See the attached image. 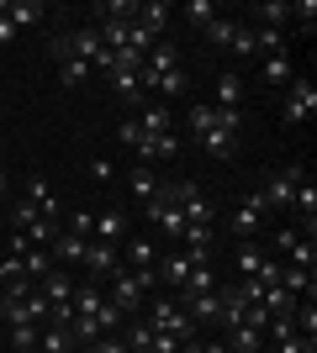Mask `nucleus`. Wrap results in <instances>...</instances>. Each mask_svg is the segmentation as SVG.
Wrapping results in <instances>:
<instances>
[{"label":"nucleus","mask_w":317,"mask_h":353,"mask_svg":"<svg viewBox=\"0 0 317 353\" xmlns=\"http://www.w3.org/2000/svg\"><path fill=\"white\" fill-rule=\"evenodd\" d=\"M291 21L302 32H317V0H296V6H291Z\"/></svg>","instance_id":"34"},{"label":"nucleus","mask_w":317,"mask_h":353,"mask_svg":"<svg viewBox=\"0 0 317 353\" xmlns=\"http://www.w3.org/2000/svg\"><path fill=\"white\" fill-rule=\"evenodd\" d=\"M185 90H191L185 69H169V74H159V85H153V95H185Z\"/></svg>","instance_id":"33"},{"label":"nucleus","mask_w":317,"mask_h":353,"mask_svg":"<svg viewBox=\"0 0 317 353\" xmlns=\"http://www.w3.org/2000/svg\"><path fill=\"white\" fill-rule=\"evenodd\" d=\"M275 353H317V338H302V332H291L286 343H275Z\"/></svg>","instance_id":"42"},{"label":"nucleus","mask_w":317,"mask_h":353,"mask_svg":"<svg viewBox=\"0 0 317 353\" xmlns=\"http://www.w3.org/2000/svg\"><path fill=\"white\" fill-rule=\"evenodd\" d=\"M75 353H85V348H75Z\"/></svg>","instance_id":"47"},{"label":"nucleus","mask_w":317,"mask_h":353,"mask_svg":"<svg viewBox=\"0 0 317 353\" xmlns=\"http://www.w3.org/2000/svg\"><path fill=\"white\" fill-rule=\"evenodd\" d=\"M185 121H191V132H196V137H206L211 127H217V105H211V101H196L191 111H185Z\"/></svg>","instance_id":"22"},{"label":"nucleus","mask_w":317,"mask_h":353,"mask_svg":"<svg viewBox=\"0 0 317 353\" xmlns=\"http://www.w3.org/2000/svg\"><path fill=\"white\" fill-rule=\"evenodd\" d=\"M286 259H291L296 269H312V264H317V243H312V237H302V232H296V243L286 248Z\"/></svg>","instance_id":"30"},{"label":"nucleus","mask_w":317,"mask_h":353,"mask_svg":"<svg viewBox=\"0 0 317 353\" xmlns=\"http://www.w3.org/2000/svg\"><path fill=\"white\" fill-rule=\"evenodd\" d=\"M254 53H286V32H275V27H254Z\"/></svg>","instance_id":"27"},{"label":"nucleus","mask_w":317,"mask_h":353,"mask_svg":"<svg viewBox=\"0 0 317 353\" xmlns=\"http://www.w3.org/2000/svg\"><path fill=\"white\" fill-rule=\"evenodd\" d=\"M291 243H296V227H280V232H275V248L286 253V248H291Z\"/></svg>","instance_id":"44"},{"label":"nucleus","mask_w":317,"mask_h":353,"mask_svg":"<svg viewBox=\"0 0 317 353\" xmlns=\"http://www.w3.org/2000/svg\"><path fill=\"white\" fill-rule=\"evenodd\" d=\"M233 32H238V21H227V16H217V21L206 27V43H211V48H233Z\"/></svg>","instance_id":"32"},{"label":"nucleus","mask_w":317,"mask_h":353,"mask_svg":"<svg viewBox=\"0 0 317 353\" xmlns=\"http://www.w3.org/2000/svg\"><path fill=\"white\" fill-rule=\"evenodd\" d=\"M133 11H137V0H95L101 21H133Z\"/></svg>","instance_id":"26"},{"label":"nucleus","mask_w":317,"mask_h":353,"mask_svg":"<svg viewBox=\"0 0 317 353\" xmlns=\"http://www.w3.org/2000/svg\"><path fill=\"white\" fill-rule=\"evenodd\" d=\"M169 16H175V11H169L164 0H143V6H137V11H133V21H137V27H143V32H148V37H164Z\"/></svg>","instance_id":"10"},{"label":"nucleus","mask_w":317,"mask_h":353,"mask_svg":"<svg viewBox=\"0 0 317 353\" xmlns=\"http://www.w3.org/2000/svg\"><path fill=\"white\" fill-rule=\"evenodd\" d=\"M133 121H137V127H143L148 137H164V132H175V127H169V105H164V101H143Z\"/></svg>","instance_id":"11"},{"label":"nucleus","mask_w":317,"mask_h":353,"mask_svg":"<svg viewBox=\"0 0 317 353\" xmlns=\"http://www.w3.org/2000/svg\"><path fill=\"white\" fill-rule=\"evenodd\" d=\"M106 85L117 90V95H137V69H111V74H106Z\"/></svg>","instance_id":"35"},{"label":"nucleus","mask_w":317,"mask_h":353,"mask_svg":"<svg viewBox=\"0 0 317 353\" xmlns=\"http://www.w3.org/2000/svg\"><path fill=\"white\" fill-rule=\"evenodd\" d=\"M122 232H127V211H122V206H106L101 216H95V232H90V237H101V243H117Z\"/></svg>","instance_id":"17"},{"label":"nucleus","mask_w":317,"mask_h":353,"mask_svg":"<svg viewBox=\"0 0 317 353\" xmlns=\"http://www.w3.org/2000/svg\"><path fill=\"white\" fill-rule=\"evenodd\" d=\"M85 79H90V63H85V59H64L59 63V85L64 90H79Z\"/></svg>","instance_id":"25"},{"label":"nucleus","mask_w":317,"mask_h":353,"mask_svg":"<svg viewBox=\"0 0 317 353\" xmlns=\"http://www.w3.org/2000/svg\"><path fill=\"white\" fill-rule=\"evenodd\" d=\"M127 259H133V269H153L159 264V248L148 237H127Z\"/></svg>","instance_id":"24"},{"label":"nucleus","mask_w":317,"mask_h":353,"mask_svg":"<svg viewBox=\"0 0 317 353\" xmlns=\"http://www.w3.org/2000/svg\"><path fill=\"white\" fill-rule=\"evenodd\" d=\"M127 185H133V195L143 201V206H148V201H153V190H159V174H153L148 163H133V174H127Z\"/></svg>","instance_id":"20"},{"label":"nucleus","mask_w":317,"mask_h":353,"mask_svg":"<svg viewBox=\"0 0 317 353\" xmlns=\"http://www.w3.org/2000/svg\"><path fill=\"white\" fill-rule=\"evenodd\" d=\"M180 353H206V343H196V338H185V343H180Z\"/></svg>","instance_id":"45"},{"label":"nucleus","mask_w":317,"mask_h":353,"mask_svg":"<svg viewBox=\"0 0 317 353\" xmlns=\"http://www.w3.org/2000/svg\"><path fill=\"white\" fill-rule=\"evenodd\" d=\"M37 332H43V327H11V353L37 348Z\"/></svg>","instance_id":"40"},{"label":"nucleus","mask_w":317,"mask_h":353,"mask_svg":"<svg viewBox=\"0 0 317 353\" xmlns=\"http://www.w3.org/2000/svg\"><path fill=\"white\" fill-rule=\"evenodd\" d=\"M37 295L48 301V311H59V306H75V280H69L64 269H48L43 280H37Z\"/></svg>","instance_id":"6"},{"label":"nucleus","mask_w":317,"mask_h":353,"mask_svg":"<svg viewBox=\"0 0 317 353\" xmlns=\"http://www.w3.org/2000/svg\"><path fill=\"white\" fill-rule=\"evenodd\" d=\"M265 259H270V253L259 248V243H238V253H233V269H238V280H254L259 269H265Z\"/></svg>","instance_id":"15"},{"label":"nucleus","mask_w":317,"mask_h":353,"mask_svg":"<svg viewBox=\"0 0 317 353\" xmlns=\"http://www.w3.org/2000/svg\"><path fill=\"white\" fill-rule=\"evenodd\" d=\"M117 243H101V237H90V243H85V269H90L95 280H111V274H117Z\"/></svg>","instance_id":"8"},{"label":"nucleus","mask_w":317,"mask_h":353,"mask_svg":"<svg viewBox=\"0 0 317 353\" xmlns=\"http://www.w3.org/2000/svg\"><path fill=\"white\" fill-rule=\"evenodd\" d=\"M265 332H270V348H275V343H286L291 332H296V316H291V311H286V316H270V322H265Z\"/></svg>","instance_id":"37"},{"label":"nucleus","mask_w":317,"mask_h":353,"mask_svg":"<svg viewBox=\"0 0 317 353\" xmlns=\"http://www.w3.org/2000/svg\"><path fill=\"white\" fill-rule=\"evenodd\" d=\"M32 221H43V216H37V206H32L27 195H21V201H16V206H11V227H16V232H27Z\"/></svg>","instance_id":"36"},{"label":"nucleus","mask_w":317,"mask_h":353,"mask_svg":"<svg viewBox=\"0 0 317 353\" xmlns=\"http://www.w3.org/2000/svg\"><path fill=\"white\" fill-rule=\"evenodd\" d=\"M259 21H254V27H275V32H286V21H291V6H286V0H270V6H259Z\"/></svg>","instance_id":"23"},{"label":"nucleus","mask_w":317,"mask_h":353,"mask_svg":"<svg viewBox=\"0 0 317 353\" xmlns=\"http://www.w3.org/2000/svg\"><path fill=\"white\" fill-rule=\"evenodd\" d=\"M90 179L106 185V179H111V159H90Z\"/></svg>","instance_id":"43"},{"label":"nucleus","mask_w":317,"mask_h":353,"mask_svg":"<svg viewBox=\"0 0 317 353\" xmlns=\"http://www.w3.org/2000/svg\"><path fill=\"white\" fill-rule=\"evenodd\" d=\"M227 348L233 353H265V332L249 327V322H238V327H227Z\"/></svg>","instance_id":"16"},{"label":"nucleus","mask_w":317,"mask_h":353,"mask_svg":"<svg viewBox=\"0 0 317 353\" xmlns=\"http://www.w3.org/2000/svg\"><path fill=\"white\" fill-rule=\"evenodd\" d=\"M211 105H217V111H243V79L233 69L217 74V101H211Z\"/></svg>","instance_id":"13"},{"label":"nucleus","mask_w":317,"mask_h":353,"mask_svg":"<svg viewBox=\"0 0 317 353\" xmlns=\"http://www.w3.org/2000/svg\"><path fill=\"white\" fill-rule=\"evenodd\" d=\"M64 232L90 237V232H95V216H90V211H69V216H64Z\"/></svg>","instance_id":"39"},{"label":"nucleus","mask_w":317,"mask_h":353,"mask_svg":"<svg viewBox=\"0 0 317 353\" xmlns=\"http://www.w3.org/2000/svg\"><path fill=\"white\" fill-rule=\"evenodd\" d=\"M0 16L21 32V27H37V21L48 16V6H43V0H0Z\"/></svg>","instance_id":"9"},{"label":"nucleus","mask_w":317,"mask_h":353,"mask_svg":"<svg viewBox=\"0 0 317 353\" xmlns=\"http://www.w3.org/2000/svg\"><path fill=\"white\" fill-rule=\"evenodd\" d=\"M296 185H302V169L291 163V169H280V174L265 179V211H291V195H296Z\"/></svg>","instance_id":"5"},{"label":"nucleus","mask_w":317,"mask_h":353,"mask_svg":"<svg viewBox=\"0 0 317 353\" xmlns=\"http://www.w3.org/2000/svg\"><path fill=\"white\" fill-rule=\"evenodd\" d=\"M280 290H291L296 301L312 295V269H296V264H280Z\"/></svg>","instance_id":"21"},{"label":"nucleus","mask_w":317,"mask_h":353,"mask_svg":"<svg viewBox=\"0 0 317 353\" xmlns=\"http://www.w3.org/2000/svg\"><path fill=\"white\" fill-rule=\"evenodd\" d=\"M21 264H27V280H43L48 269H53V253H48V248H27V253H21Z\"/></svg>","instance_id":"31"},{"label":"nucleus","mask_w":317,"mask_h":353,"mask_svg":"<svg viewBox=\"0 0 317 353\" xmlns=\"http://www.w3.org/2000/svg\"><path fill=\"white\" fill-rule=\"evenodd\" d=\"M265 353H275V348H265Z\"/></svg>","instance_id":"48"},{"label":"nucleus","mask_w":317,"mask_h":353,"mask_svg":"<svg viewBox=\"0 0 317 353\" xmlns=\"http://www.w3.org/2000/svg\"><path fill=\"white\" fill-rule=\"evenodd\" d=\"M85 243H90V237H79V232H64L59 227V237H53V264H85Z\"/></svg>","instance_id":"12"},{"label":"nucleus","mask_w":317,"mask_h":353,"mask_svg":"<svg viewBox=\"0 0 317 353\" xmlns=\"http://www.w3.org/2000/svg\"><path fill=\"white\" fill-rule=\"evenodd\" d=\"M259 227H265V195L259 190H249L238 201V206H233V216H227V232L238 237V243H254V232Z\"/></svg>","instance_id":"3"},{"label":"nucleus","mask_w":317,"mask_h":353,"mask_svg":"<svg viewBox=\"0 0 317 353\" xmlns=\"http://www.w3.org/2000/svg\"><path fill=\"white\" fill-rule=\"evenodd\" d=\"M143 322H148L153 332H159V338H175V343H185L191 332H196V322H191V316L180 311V301H153Z\"/></svg>","instance_id":"2"},{"label":"nucleus","mask_w":317,"mask_h":353,"mask_svg":"<svg viewBox=\"0 0 317 353\" xmlns=\"http://www.w3.org/2000/svg\"><path fill=\"white\" fill-rule=\"evenodd\" d=\"M201 148H206L211 159H233V153H238V132H222V127H211L206 137H196Z\"/></svg>","instance_id":"19"},{"label":"nucleus","mask_w":317,"mask_h":353,"mask_svg":"<svg viewBox=\"0 0 317 353\" xmlns=\"http://www.w3.org/2000/svg\"><path fill=\"white\" fill-rule=\"evenodd\" d=\"M159 159H180V137H175V132L153 137V163H159Z\"/></svg>","instance_id":"41"},{"label":"nucleus","mask_w":317,"mask_h":353,"mask_svg":"<svg viewBox=\"0 0 317 353\" xmlns=\"http://www.w3.org/2000/svg\"><path fill=\"white\" fill-rule=\"evenodd\" d=\"M180 16L191 21V27H201V32H206L211 21H217V6H211V0H191V6H180Z\"/></svg>","instance_id":"28"},{"label":"nucleus","mask_w":317,"mask_h":353,"mask_svg":"<svg viewBox=\"0 0 317 353\" xmlns=\"http://www.w3.org/2000/svg\"><path fill=\"white\" fill-rule=\"evenodd\" d=\"M227 53H238V59H254V27L249 21H238V32H233V48Z\"/></svg>","instance_id":"38"},{"label":"nucleus","mask_w":317,"mask_h":353,"mask_svg":"<svg viewBox=\"0 0 317 353\" xmlns=\"http://www.w3.org/2000/svg\"><path fill=\"white\" fill-rule=\"evenodd\" d=\"M291 79H296V74H291V59L286 53H270V59H265V85H291Z\"/></svg>","instance_id":"29"},{"label":"nucleus","mask_w":317,"mask_h":353,"mask_svg":"<svg viewBox=\"0 0 317 353\" xmlns=\"http://www.w3.org/2000/svg\"><path fill=\"white\" fill-rule=\"evenodd\" d=\"M312 111H317V85L312 79H291L286 85V105H280V121H286V127H302Z\"/></svg>","instance_id":"4"},{"label":"nucleus","mask_w":317,"mask_h":353,"mask_svg":"<svg viewBox=\"0 0 317 353\" xmlns=\"http://www.w3.org/2000/svg\"><path fill=\"white\" fill-rule=\"evenodd\" d=\"M0 195H6V174H0Z\"/></svg>","instance_id":"46"},{"label":"nucleus","mask_w":317,"mask_h":353,"mask_svg":"<svg viewBox=\"0 0 317 353\" xmlns=\"http://www.w3.org/2000/svg\"><path fill=\"white\" fill-rule=\"evenodd\" d=\"M217 285H222V280H217V269H211V264H196L191 274H185V285H180V301H191V295H206V290H217Z\"/></svg>","instance_id":"18"},{"label":"nucleus","mask_w":317,"mask_h":353,"mask_svg":"<svg viewBox=\"0 0 317 353\" xmlns=\"http://www.w3.org/2000/svg\"><path fill=\"white\" fill-rule=\"evenodd\" d=\"M37 348H43V353H75L79 343H75V332H69V327L43 322V332H37Z\"/></svg>","instance_id":"14"},{"label":"nucleus","mask_w":317,"mask_h":353,"mask_svg":"<svg viewBox=\"0 0 317 353\" xmlns=\"http://www.w3.org/2000/svg\"><path fill=\"white\" fill-rule=\"evenodd\" d=\"M27 201L37 206V216H43V221H59V227H64V206H59V195H53V185H48L43 174L27 179Z\"/></svg>","instance_id":"7"},{"label":"nucleus","mask_w":317,"mask_h":353,"mask_svg":"<svg viewBox=\"0 0 317 353\" xmlns=\"http://www.w3.org/2000/svg\"><path fill=\"white\" fill-rule=\"evenodd\" d=\"M153 285H159V280H153V269H117V274H111V295H106V301L127 316V311L143 306V295H148Z\"/></svg>","instance_id":"1"}]
</instances>
